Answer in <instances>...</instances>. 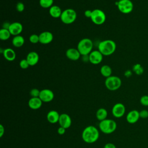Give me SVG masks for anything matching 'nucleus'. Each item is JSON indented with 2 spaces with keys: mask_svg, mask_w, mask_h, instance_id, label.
Segmentation results:
<instances>
[{
  "mask_svg": "<svg viewBox=\"0 0 148 148\" xmlns=\"http://www.w3.org/2000/svg\"><path fill=\"white\" fill-rule=\"evenodd\" d=\"M99 137V130L93 125H88L83 130L82 138L87 143H94Z\"/></svg>",
  "mask_w": 148,
  "mask_h": 148,
  "instance_id": "1",
  "label": "nucleus"
},
{
  "mask_svg": "<svg viewBox=\"0 0 148 148\" xmlns=\"http://www.w3.org/2000/svg\"><path fill=\"white\" fill-rule=\"evenodd\" d=\"M98 50L103 56H108L112 55L116 50V44L111 39H106L101 41L98 44Z\"/></svg>",
  "mask_w": 148,
  "mask_h": 148,
  "instance_id": "2",
  "label": "nucleus"
},
{
  "mask_svg": "<svg viewBox=\"0 0 148 148\" xmlns=\"http://www.w3.org/2000/svg\"><path fill=\"white\" fill-rule=\"evenodd\" d=\"M99 130L105 134H110L114 132L117 128L116 122L112 119H105L99 123Z\"/></svg>",
  "mask_w": 148,
  "mask_h": 148,
  "instance_id": "3",
  "label": "nucleus"
},
{
  "mask_svg": "<svg viewBox=\"0 0 148 148\" xmlns=\"http://www.w3.org/2000/svg\"><path fill=\"white\" fill-rule=\"evenodd\" d=\"M93 43L89 38H83L81 39L77 46V49L82 56H88L92 51Z\"/></svg>",
  "mask_w": 148,
  "mask_h": 148,
  "instance_id": "4",
  "label": "nucleus"
},
{
  "mask_svg": "<svg viewBox=\"0 0 148 148\" xmlns=\"http://www.w3.org/2000/svg\"><path fill=\"white\" fill-rule=\"evenodd\" d=\"M105 85L107 89L110 91H116L121 86V79L116 76H110L106 78Z\"/></svg>",
  "mask_w": 148,
  "mask_h": 148,
  "instance_id": "5",
  "label": "nucleus"
},
{
  "mask_svg": "<svg viewBox=\"0 0 148 148\" xmlns=\"http://www.w3.org/2000/svg\"><path fill=\"white\" fill-rule=\"evenodd\" d=\"M77 13L73 9H66L62 11L60 17L61 21L65 24L73 23L76 19Z\"/></svg>",
  "mask_w": 148,
  "mask_h": 148,
  "instance_id": "6",
  "label": "nucleus"
},
{
  "mask_svg": "<svg viewBox=\"0 0 148 148\" xmlns=\"http://www.w3.org/2000/svg\"><path fill=\"white\" fill-rule=\"evenodd\" d=\"M91 20L95 24L101 25L106 21L105 13L101 9H94L92 10V14L91 16Z\"/></svg>",
  "mask_w": 148,
  "mask_h": 148,
  "instance_id": "7",
  "label": "nucleus"
},
{
  "mask_svg": "<svg viewBox=\"0 0 148 148\" xmlns=\"http://www.w3.org/2000/svg\"><path fill=\"white\" fill-rule=\"evenodd\" d=\"M119 10L123 14L130 13L133 9L134 5L131 0H121L117 3Z\"/></svg>",
  "mask_w": 148,
  "mask_h": 148,
  "instance_id": "8",
  "label": "nucleus"
},
{
  "mask_svg": "<svg viewBox=\"0 0 148 148\" xmlns=\"http://www.w3.org/2000/svg\"><path fill=\"white\" fill-rule=\"evenodd\" d=\"M125 113V107L122 103H117L112 109V115L116 118L122 117Z\"/></svg>",
  "mask_w": 148,
  "mask_h": 148,
  "instance_id": "9",
  "label": "nucleus"
},
{
  "mask_svg": "<svg viewBox=\"0 0 148 148\" xmlns=\"http://www.w3.org/2000/svg\"><path fill=\"white\" fill-rule=\"evenodd\" d=\"M39 97L43 102H50L54 99V94L51 90L45 88L40 90Z\"/></svg>",
  "mask_w": 148,
  "mask_h": 148,
  "instance_id": "10",
  "label": "nucleus"
},
{
  "mask_svg": "<svg viewBox=\"0 0 148 148\" xmlns=\"http://www.w3.org/2000/svg\"><path fill=\"white\" fill-rule=\"evenodd\" d=\"M103 60V55L99 50L92 51L88 55L89 61L94 65L100 64Z\"/></svg>",
  "mask_w": 148,
  "mask_h": 148,
  "instance_id": "11",
  "label": "nucleus"
},
{
  "mask_svg": "<svg viewBox=\"0 0 148 148\" xmlns=\"http://www.w3.org/2000/svg\"><path fill=\"white\" fill-rule=\"evenodd\" d=\"M58 123L60 126L67 129L69 128L72 124V119L69 114L66 113H62L60 116Z\"/></svg>",
  "mask_w": 148,
  "mask_h": 148,
  "instance_id": "12",
  "label": "nucleus"
},
{
  "mask_svg": "<svg viewBox=\"0 0 148 148\" xmlns=\"http://www.w3.org/2000/svg\"><path fill=\"white\" fill-rule=\"evenodd\" d=\"M23 29V25L19 22H14L10 24L8 28L12 35L16 36L20 35Z\"/></svg>",
  "mask_w": 148,
  "mask_h": 148,
  "instance_id": "13",
  "label": "nucleus"
},
{
  "mask_svg": "<svg viewBox=\"0 0 148 148\" xmlns=\"http://www.w3.org/2000/svg\"><path fill=\"white\" fill-rule=\"evenodd\" d=\"M39 43L47 45L52 42L53 40V35L51 32L44 31L39 35Z\"/></svg>",
  "mask_w": 148,
  "mask_h": 148,
  "instance_id": "14",
  "label": "nucleus"
},
{
  "mask_svg": "<svg viewBox=\"0 0 148 148\" xmlns=\"http://www.w3.org/2000/svg\"><path fill=\"white\" fill-rule=\"evenodd\" d=\"M139 112L137 110H132L130 111L126 116V120L130 124L136 123L139 119Z\"/></svg>",
  "mask_w": 148,
  "mask_h": 148,
  "instance_id": "15",
  "label": "nucleus"
},
{
  "mask_svg": "<svg viewBox=\"0 0 148 148\" xmlns=\"http://www.w3.org/2000/svg\"><path fill=\"white\" fill-rule=\"evenodd\" d=\"M42 103L43 102L39 97H31L28 102V105L31 109L37 110L41 108Z\"/></svg>",
  "mask_w": 148,
  "mask_h": 148,
  "instance_id": "16",
  "label": "nucleus"
},
{
  "mask_svg": "<svg viewBox=\"0 0 148 148\" xmlns=\"http://www.w3.org/2000/svg\"><path fill=\"white\" fill-rule=\"evenodd\" d=\"M66 57L72 61H76L79 59L81 54L77 49L70 48L66 51Z\"/></svg>",
  "mask_w": 148,
  "mask_h": 148,
  "instance_id": "17",
  "label": "nucleus"
},
{
  "mask_svg": "<svg viewBox=\"0 0 148 148\" xmlns=\"http://www.w3.org/2000/svg\"><path fill=\"white\" fill-rule=\"evenodd\" d=\"M60 114L59 113L54 110H50L46 115V119L47 121L51 124H55L58 123Z\"/></svg>",
  "mask_w": 148,
  "mask_h": 148,
  "instance_id": "18",
  "label": "nucleus"
},
{
  "mask_svg": "<svg viewBox=\"0 0 148 148\" xmlns=\"http://www.w3.org/2000/svg\"><path fill=\"white\" fill-rule=\"evenodd\" d=\"M39 57L38 54L35 51H31L29 52L26 57V60H27L29 66H34L39 61Z\"/></svg>",
  "mask_w": 148,
  "mask_h": 148,
  "instance_id": "19",
  "label": "nucleus"
},
{
  "mask_svg": "<svg viewBox=\"0 0 148 148\" xmlns=\"http://www.w3.org/2000/svg\"><path fill=\"white\" fill-rule=\"evenodd\" d=\"M2 54L4 58L9 61H12L14 60L16 57V54L14 50L11 48H6L4 49L2 52Z\"/></svg>",
  "mask_w": 148,
  "mask_h": 148,
  "instance_id": "20",
  "label": "nucleus"
},
{
  "mask_svg": "<svg viewBox=\"0 0 148 148\" xmlns=\"http://www.w3.org/2000/svg\"><path fill=\"white\" fill-rule=\"evenodd\" d=\"M62 11L57 5H53L49 8V14L53 18H59L61 17Z\"/></svg>",
  "mask_w": 148,
  "mask_h": 148,
  "instance_id": "21",
  "label": "nucleus"
},
{
  "mask_svg": "<svg viewBox=\"0 0 148 148\" xmlns=\"http://www.w3.org/2000/svg\"><path fill=\"white\" fill-rule=\"evenodd\" d=\"M24 42H25V40L24 37L20 35L14 36L12 40V45L16 47H21L24 44Z\"/></svg>",
  "mask_w": 148,
  "mask_h": 148,
  "instance_id": "22",
  "label": "nucleus"
},
{
  "mask_svg": "<svg viewBox=\"0 0 148 148\" xmlns=\"http://www.w3.org/2000/svg\"><path fill=\"white\" fill-rule=\"evenodd\" d=\"M96 118L99 121L106 119L108 116V111L106 109L101 108L98 109L96 112Z\"/></svg>",
  "mask_w": 148,
  "mask_h": 148,
  "instance_id": "23",
  "label": "nucleus"
},
{
  "mask_svg": "<svg viewBox=\"0 0 148 148\" xmlns=\"http://www.w3.org/2000/svg\"><path fill=\"white\" fill-rule=\"evenodd\" d=\"M100 72L103 77L107 78L112 76L111 75L112 73V70L110 66L108 65H103L100 69Z\"/></svg>",
  "mask_w": 148,
  "mask_h": 148,
  "instance_id": "24",
  "label": "nucleus"
},
{
  "mask_svg": "<svg viewBox=\"0 0 148 148\" xmlns=\"http://www.w3.org/2000/svg\"><path fill=\"white\" fill-rule=\"evenodd\" d=\"M11 34L8 29L6 28H1L0 30V39L2 40H8Z\"/></svg>",
  "mask_w": 148,
  "mask_h": 148,
  "instance_id": "25",
  "label": "nucleus"
},
{
  "mask_svg": "<svg viewBox=\"0 0 148 148\" xmlns=\"http://www.w3.org/2000/svg\"><path fill=\"white\" fill-rule=\"evenodd\" d=\"M54 0H39V5L43 8H50L53 6Z\"/></svg>",
  "mask_w": 148,
  "mask_h": 148,
  "instance_id": "26",
  "label": "nucleus"
},
{
  "mask_svg": "<svg viewBox=\"0 0 148 148\" xmlns=\"http://www.w3.org/2000/svg\"><path fill=\"white\" fill-rule=\"evenodd\" d=\"M132 71L134 72L135 74L138 75H140L143 73L144 69L140 64H136L133 66Z\"/></svg>",
  "mask_w": 148,
  "mask_h": 148,
  "instance_id": "27",
  "label": "nucleus"
},
{
  "mask_svg": "<svg viewBox=\"0 0 148 148\" xmlns=\"http://www.w3.org/2000/svg\"><path fill=\"white\" fill-rule=\"evenodd\" d=\"M29 40L31 43L35 44L38 42H39V35H37L36 34H32L30 35L29 38Z\"/></svg>",
  "mask_w": 148,
  "mask_h": 148,
  "instance_id": "28",
  "label": "nucleus"
},
{
  "mask_svg": "<svg viewBox=\"0 0 148 148\" xmlns=\"http://www.w3.org/2000/svg\"><path fill=\"white\" fill-rule=\"evenodd\" d=\"M140 103L144 106H148V95H145L140 97Z\"/></svg>",
  "mask_w": 148,
  "mask_h": 148,
  "instance_id": "29",
  "label": "nucleus"
},
{
  "mask_svg": "<svg viewBox=\"0 0 148 148\" xmlns=\"http://www.w3.org/2000/svg\"><path fill=\"white\" fill-rule=\"evenodd\" d=\"M19 65H20V68L21 69H27L29 67V64H28V61H27V60L26 59L21 60L20 61V62Z\"/></svg>",
  "mask_w": 148,
  "mask_h": 148,
  "instance_id": "30",
  "label": "nucleus"
},
{
  "mask_svg": "<svg viewBox=\"0 0 148 148\" xmlns=\"http://www.w3.org/2000/svg\"><path fill=\"white\" fill-rule=\"evenodd\" d=\"M40 91H39L37 88H32L29 94L31 97H39L40 95Z\"/></svg>",
  "mask_w": 148,
  "mask_h": 148,
  "instance_id": "31",
  "label": "nucleus"
},
{
  "mask_svg": "<svg viewBox=\"0 0 148 148\" xmlns=\"http://www.w3.org/2000/svg\"><path fill=\"white\" fill-rule=\"evenodd\" d=\"M16 10H17V12H23V10H24V5L23 3L21 2H17V4H16Z\"/></svg>",
  "mask_w": 148,
  "mask_h": 148,
  "instance_id": "32",
  "label": "nucleus"
},
{
  "mask_svg": "<svg viewBox=\"0 0 148 148\" xmlns=\"http://www.w3.org/2000/svg\"><path fill=\"white\" fill-rule=\"evenodd\" d=\"M140 118L147 119L148 117V109H142L139 112Z\"/></svg>",
  "mask_w": 148,
  "mask_h": 148,
  "instance_id": "33",
  "label": "nucleus"
},
{
  "mask_svg": "<svg viewBox=\"0 0 148 148\" xmlns=\"http://www.w3.org/2000/svg\"><path fill=\"white\" fill-rule=\"evenodd\" d=\"M65 131H66V129L61 126H60V127H58V128L57 129V133L60 135H64L65 133Z\"/></svg>",
  "mask_w": 148,
  "mask_h": 148,
  "instance_id": "34",
  "label": "nucleus"
},
{
  "mask_svg": "<svg viewBox=\"0 0 148 148\" xmlns=\"http://www.w3.org/2000/svg\"><path fill=\"white\" fill-rule=\"evenodd\" d=\"M103 148H116V147L115 145L112 143H107L104 145Z\"/></svg>",
  "mask_w": 148,
  "mask_h": 148,
  "instance_id": "35",
  "label": "nucleus"
},
{
  "mask_svg": "<svg viewBox=\"0 0 148 148\" xmlns=\"http://www.w3.org/2000/svg\"><path fill=\"white\" fill-rule=\"evenodd\" d=\"M91 14H92V10H86L84 12V16H85L86 17L91 18Z\"/></svg>",
  "mask_w": 148,
  "mask_h": 148,
  "instance_id": "36",
  "label": "nucleus"
},
{
  "mask_svg": "<svg viewBox=\"0 0 148 148\" xmlns=\"http://www.w3.org/2000/svg\"><path fill=\"white\" fill-rule=\"evenodd\" d=\"M5 133V127L2 124H0V137L2 138Z\"/></svg>",
  "mask_w": 148,
  "mask_h": 148,
  "instance_id": "37",
  "label": "nucleus"
},
{
  "mask_svg": "<svg viewBox=\"0 0 148 148\" xmlns=\"http://www.w3.org/2000/svg\"><path fill=\"white\" fill-rule=\"evenodd\" d=\"M124 75L127 77H130L131 75H132V72L130 70H128L125 73H124Z\"/></svg>",
  "mask_w": 148,
  "mask_h": 148,
  "instance_id": "38",
  "label": "nucleus"
},
{
  "mask_svg": "<svg viewBox=\"0 0 148 148\" xmlns=\"http://www.w3.org/2000/svg\"><path fill=\"white\" fill-rule=\"evenodd\" d=\"M118 1H121V0H118Z\"/></svg>",
  "mask_w": 148,
  "mask_h": 148,
  "instance_id": "39",
  "label": "nucleus"
}]
</instances>
